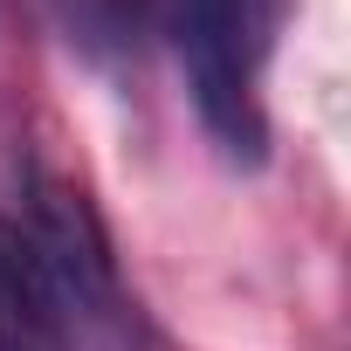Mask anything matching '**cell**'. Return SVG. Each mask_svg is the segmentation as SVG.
Returning <instances> with one entry per match:
<instances>
[{
    "mask_svg": "<svg viewBox=\"0 0 351 351\" xmlns=\"http://www.w3.org/2000/svg\"><path fill=\"white\" fill-rule=\"evenodd\" d=\"M282 21H289V0H165V28L180 49L193 110L228 165L269 158L262 76L276 62Z\"/></svg>",
    "mask_w": 351,
    "mask_h": 351,
    "instance_id": "1",
    "label": "cell"
},
{
    "mask_svg": "<svg viewBox=\"0 0 351 351\" xmlns=\"http://www.w3.org/2000/svg\"><path fill=\"white\" fill-rule=\"evenodd\" d=\"M42 14L56 21V35L97 62V69H124L145 56V35L158 21V0H42Z\"/></svg>",
    "mask_w": 351,
    "mask_h": 351,
    "instance_id": "2",
    "label": "cell"
}]
</instances>
